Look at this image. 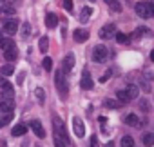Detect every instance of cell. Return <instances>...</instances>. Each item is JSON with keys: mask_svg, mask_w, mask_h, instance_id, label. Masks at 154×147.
Returning a JSON list of instances; mask_svg holds the SVG:
<instances>
[{"mask_svg": "<svg viewBox=\"0 0 154 147\" xmlns=\"http://www.w3.org/2000/svg\"><path fill=\"white\" fill-rule=\"evenodd\" d=\"M17 56H18V49H17V47H11V49H6V51H4V58L9 60V62L17 60Z\"/></svg>", "mask_w": 154, "mask_h": 147, "instance_id": "obj_16", "label": "cell"}, {"mask_svg": "<svg viewBox=\"0 0 154 147\" xmlns=\"http://www.w3.org/2000/svg\"><path fill=\"white\" fill-rule=\"evenodd\" d=\"M125 93H127V96H129L131 100H134V98H138V95H140V87H138V86H127Z\"/></svg>", "mask_w": 154, "mask_h": 147, "instance_id": "obj_17", "label": "cell"}, {"mask_svg": "<svg viewBox=\"0 0 154 147\" xmlns=\"http://www.w3.org/2000/svg\"><path fill=\"white\" fill-rule=\"evenodd\" d=\"M129 38H127V35H123V33H116V42L118 44H125Z\"/></svg>", "mask_w": 154, "mask_h": 147, "instance_id": "obj_33", "label": "cell"}, {"mask_svg": "<svg viewBox=\"0 0 154 147\" xmlns=\"http://www.w3.org/2000/svg\"><path fill=\"white\" fill-rule=\"evenodd\" d=\"M111 75H112V73H111V71H105V73H103V77L100 78V82H102V84H103V82H107V80L111 78Z\"/></svg>", "mask_w": 154, "mask_h": 147, "instance_id": "obj_38", "label": "cell"}, {"mask_svg": "<svg viewBox=\"0 0 154 147\" xmlns=\"http://www.w3.org/2000/svg\"><path fill=\"white\" fill-rule=\"evenodd\" d=\"M91 147H100V143H98V138H96V136H91Z\"/></svg>", "mask_w": 154, "mask_h": 147, "instance_id": "obj_39", "label": "cell"}, {"mask_svg": "<svg viewBox=\"0 0 154 147\" xmlns=\"http://www.w3.org/2000/svg\"><path fill=\"white\" fill-rule=\"evenodd\" d=\"M26 131H27V127H26L24 124H18V125H15V127L11 129V134H13V136H24Z\"/></svg>", "mask_w": 154, "mask_h": 147, "instance_id": "obj_18", "label": "cell"}, {"mask_svg": "<svg viewBox=\"0 0 154 147\" xmlns=\"http://www.w3.org/2000/svg\"><path fill=\"white\" fill-rule=\"evenodd\" d=\"M140 109H141L143 113H147V111H149V102H147V100H140Z\"/></svg>", "mask_w": 154, "mask_h": 147, "instance_id": "obj_36", "label": "cell"}, {"mask_svg": "<svg viewBox=\"0 0 154 147\" xmlns=\"http://www.w3.org/2000/svg\"><path fill=\"white\" fill-rule=\"evenodd\" d=\"M150 35H152V31L149 27H138L134 31V36H150Z\"/></svg>", "mask_w": 154, "mask_h": 147, "instance_id": "obj_24", "label": "cell"}, {"mask_svg": "<svg viewBox=\"0 0 154 147\" xmlns=\"http://www.w3.org/2000/svg\"><path fill=\"white\" fill-rule=\"evenodd\" d=\"M31 35V26H29V22H24L22 24V38H27Z\"/></svg>", "mask_w": 154, "mask_h": 147, "instance_id": "obj_29", "label": "cell"}, {"mask_svg": "<svg viewBox=\"0 0 154 147\" xmlns=\"http://www.w3.org/2000/svg\"><path fill=\"white\" fill-rule=\"evenodd\" d=\"M62 6L65 11H72V0H62Z\"/></svg>", "mask_w": 154, "mask_h": 147, "instance_id": "obj_35", "label": "cell"}, {"mask_svg": "<svg viewBox=\"0 0 154 147\" xmlns=\"http://www.w3.org/2000/svg\"><path fill=\"white\" fill-rule=\"evenodd\" d=\"M0 13H2V9H0Z\"/></svg>", "mask_w": 154, "mask_h": 147, "instance_id": "obj_46", "label": "cell"}, {"mask_svg": "<svg viewBox=\"0 0 154 147\" xmlns=\"http://www.w3.org/2000/svg\"><path fill=\"white\" fill-rule=\"evenodd\" d=\"M123 122H125L127 125H131V127H138V125H140V118H138V114H134V113L127 114V116L123 118Z\"/></svg>", "mask_w": 154, "mask_h": 147, "instance_id": "obj_12", "label": "cell"}, {"mask_svg": "<svg viewBox=\"0 0 154 147\" xmlns=\"http://www.w3.org/2000/svg\"><path fill=\"white\" fill-rule=\"evenodd\" d=\"M0 87H2V100H13L15 91H13V84H11V82L4 80V84L0 86Z\"/></svg>", "mask_w": 154, "mask_h": 147, "instance_id": "obj_6", "label": "cell"}, {"mask_svg": "<svg viewBox=\"0 0 154 147\" xmlns=\"http://www.w3.org/2000/svg\"><path fill=\"white\" fill-rule=\"evenodd\" d=\"M107 55H109V51H107L105 45H96L94 51H93V60L98 62V64H103L107 60Z\"/></svg>", "mask_w": 154, "mask_h": 147, "instance_id": "obj_3", "label": "cell"}, {"mask_svg": "<svg viewBox=\"0 0 154 147\" xmlns=\"http://www.w3.org/2000/svg\"><path fill=\"white\" fill-rule=\"evenodd\" d=\"M13 73H15L13 64H6V65L0 67V75H2V77H9V75H13Z\"/></svg>", "mask_w": 154, "mask_h": 147, "instance_id": "obj_20", "label": "cell"}, {"mask_svg": "<svg viewBox=\"0 0 154 147\" xmlns=\"http://www.w3.org/2000/svg\"><path fill=\"white\" fill-rule=\"evenodd\" d=\"M143 145L145 147H152L154 145V134L152 133H145L143 134Z\"/></svg>", "mask_w": 154, "mask_h": 147, "instance_id": "obj_22", "label": "cell"}, {"mask_svg": "<svg viewBox=\"0 0 154 147\" xmlns=\"http://www.w3.org/2000/svg\"><path fill=\"white\" fill-rule=\"evenodd\" d=\"M2 38H4V36H2V29H0V40H2Z\"/></svg>", "mask_w": 154, "mask_h": 147, "instance_id": "obj_43", "label": "cell"}, {"mask_svg": "<svg viewBox=\"0 0 154 147\" xmlns=\"http://www.w3.org/2000/svg\"><path fill=\"white\" fill-rule=\"evenodd\" d=\"M134 9H136V15L140 18H150L152 17V11H150V4L149 2H138Z\"/></svg>", "mask_w": 154, "mask_h": 147, "instance_id": "obj_2", "label": "cell"}, {"mask_svg": "<svg viewBox=\"0 0 154 147\" xmlns=\"http://www.w3.org/2000/svg\"><path fill=\"white\" fill-rule=\"evenodd\" d=\"M105 4H107L109 9L114 11V13H120V11H122V4L118 2V0H105Z\"/></svg>", "mask_w": 154, "mask_h": 147, "instance_id": "obj_19", "label": "cell"}, {"mask_svg": "<svg viewBox=\"0 0 154 147\" xmlns=\"http://www.w3.org/2000/svg\"><path fill=\"white\" fill-rule=\"evenodd\" d=\"M53 125H54V134L67 138V134H65V129H63V124H62V120H60L58 116H54V120H53Z\"/></svg>", "mask_w": 154, "mask_h": 147, "instance_id": "obj_10", "label": "cell"}, {"mask_svg": "<svg viewBox=\"0 0 154 147\" xmlns=\"http://www.w3.org/2000/svg\"><path fill=\"white\" fill-rule=\"evenodd\" d=\"M45 26L47 27H56L58 26V17L54 13H47L45 15Z\"/></svg>", "mask_w": 154, "mask_h": 147, "instance_id": "obj_15", "label": "cell"}, {"mask_svg": "<svg viewBox=\"0 0 154 147\" xmlns=\"http://www.w3.org/2000/svg\"><path fill=\"white\" fill-rule=\"evenodd\" d=\"M120 143H122V147H134V140L131 136H123Z\"/></svg>", "mask_w": 154, "mask_h": 147, "instance_id": "obj_30", "label": "cell"}, {"mask_svg": "<svg viewBox=\"0 0 154 147\" xmlns=\"http://www.w3.org/2000/svg\"><path fill=\"white\" fill-rule=\"evenodd\" d=\"M74 67V55L69 53L65 58H63V64H62V71H71Z\"/></svg>", "mask_w": 154, "mask_h": 147, "instance_id": "obj_11", "label": "cell"}, {"mask_svg": "<svg viewBox=\"0 0 154 147\" xmlns=\"http://www.w3.org/2000/svg\"><path fill=\"white\" fill-rule=\"evenodd\" d=\"M150 60L154 62V51H150Z\"/></svg>", "mask_w": 154, "mask_h": 147, "instance_id": "obj_41", "label": "cell"}, {"mask_svg": "<svg viewBox=\"0 0 154 147\" xmlns=\"http://www.w3.org/2000/svg\"><path fill=\"white\" fill-rule=\"evenodd\" d=\"M2 84H4V80H2V78H0V86H2Z\"/></svg>", "mask_w": 154, "mask_h": 147, "instance_id": "obj_44", "label": "cell"}, {"mask_svg": "<svg viewBox=\"0 0 154 147\" xmlns=\"http://www.w3.org/2000/svg\"><path fill=\"white\" fill-rule=\"evenodd\" d=\"M150 4V11H152V17H154V0H152V2H149Z\"/></svg>", "mask_w": 154, "mask_h": 147, "instance_id": "obj_40", "label": "cell"}, {"mask_svg": "<svg viewBox=\"0 0 154 147\" xmlns=\"http://www.w3.org/2000/svg\"><path fill=\"white\" fill-rule=\"evenodd\" d=\"M89 38V31H85V29H76L74 31V40L76 42H85Z\"/></svg>", "mask_w": 154, "mask_h": 147, "instance_id": "obj_14", "label": "cell"}, {"mask_svg": "<svg viewBox=\"0 0 154 147\" xmlns=\"http://www.w3.org/2000/svg\"><path fill=\"white\" fill-rule=\"evenodd\" d=\"M44 69H45V71H51V69H53V60H51L49 56L44 58Z\"/></svg>", "mask_w": 154, "mask_h": 147, "instance_id": "obj_32", "label": "cell"}, {"mask_svg": "<svg viewBox=\"0 0 154 147\" xmlns=\"http://www.w3.org/2000/svg\"><path fill=\"white\" fill-rule=\"evenodd\" d=\"M0 47H2V49L6 51V49H11V47H17V45H15V42H13L11 38H2V40H0Z\"/></svg>", "mask_w": 154, "mask_h": 147, "instance_id": "obj_23", "label": "cell"}, {"mask_svg": "<svg viewBox=\"0 0 154 147\" xmlns=\"http://www.w3.org/2000/svg\"><path fill=\"white\" fill-rule=\"evenodd\" d=\"M38 49H40L42 53H47V49H49V38H47V36H42V38H40Z\"/></svg>", "mask_w": 154, "mask_h": 147, "instance_id": "obj_25", "label": "cell"}, {"mask_svg": "<svg viewBox=\"0 0 154 147\" xmlns=\"http://www.w3.org/2000/svg\"><path fill=\"white\" fill-rule=\"evenodd\" d=\"M91 2H96V0H91Z\"/></svg>", "mask_w": 154, "mask_h": 147, "instance_id": "obj_45", "label": "cell"}, {"mask_svg": "<svg viewBox=\"0 0 154 147\" xmlns=\"http://www.w3.org/2000/svg\"><path fill=\"white\" fill-rule=\"evenodd\" d=\"M54 84H56V91H58V96L62 100L67 98V84H65V78H63V71H56L54 73Z\"/></svg>", "mask_w": 154, "mask_h": 147, "instance_id": "obj_1", "label": "cell"}, {"mask_svg": "<svg viewBox=\"0 0 154 147\" xmlns=\"http://www.w3.org/2000/svg\"><path fill=\"white\" fill-rule=\"evenodd\" d=\"M91 15H93V9H91V8H84L78 18H80V22H82V24H85V22L89 20V17H91Z\"/></svg>", "mask_w": 154, "mask_h": 147, "instance_id": "obj_21", "label": "cell"}, {"mask_svg": "<svg viewBox=\"0 0 154 147\" xmlns=\"http://www.w3.org/2000/svg\"><path fill=\"white\" fill-rule=\"evenodd\" d=\"M114 31H116L114 24H107V26H103L100 29V36L102 38H111V36H114Z\"/></svg>", "mask_w": 154, "mask_h": 147, "instance_id": "obj_9", "label": "cell"}, {"mask_svg": "<svg viewBox=\"0 0 154 147\" xmlns=\"http://www.w3.org/2000/svg\"><path fill=\"white\" fill-rule=\"evenodd\" d=\"M120 105H123V104L116 102V100H105V107H109V109H118Z\"/></svg>", "mask_w": 154, "mask_h": 147, "instance_id": "obj_31", "label": "cell"}, {"mask_svg": "<svg viewBox=\"0 0 154 147\" xmlns=\"http://www.w3.org/2000/svg\"><path fill=\"white\" fill-rule=\"evenodd\" d=\"M107 147H114V143H112V142H109V143H107Z\"/></svg>", "mask_w": 154, "mask_h": 147, "instance_id": "obj_42", "label": "cell"}, {"mask_svg": "<svg viewBox=\"0 0 154 147\" xmlns=\"http://www.w3.org/2000/svg\"><path fill=\"white\" fill-rule=\"evenodd\" d=\"M13 107H15L13 100H0V111H2L4 114L6 113H13Z\"/></svg>", "mask_w": 154, "mask_h": 147, "instance_id": "obj_13", "label": "cell"}, {"mask_svg": "<svg viewBox=\"0 0 154 147\" xmlns=\"http://www.w3.org/2000/svg\"><path fill=\"white\" fill-rule=\"evenodd\" d=\"M35 96H36L38 104H44V102H45V93H44L42 87H36V89H35Z\"/></svg>", "mask_w": 154, "mask_h": 147, "instance_id": "obj_26", "label": "cell"}, {"mask_svg": "<svg viewBox=\"0 0 154 147\" xmlns=\"http://www.w3.org/2000/svg\"><path fill=\"white\" fill-rule=\"evenodd\" d=\"M93 86H94V82H93L91 75H89V71H84L82 80H80V87L82 89H93Z\"/></svg>", "mask_w": 154, "mask_h": 147, "instance_id": "obj_8", "label": "cell"}, {"mask_svg": "<svg viewBox=\"0 0 154 147\" xmlns=\"http://www.w3.org/2000/svg\"><path fill=\"white\" fill-rule=\"evenodd\" d=\"M18 20L17 18H9V20H6L4 22V33H8L9 36H13L17 31H18Z\"/></svg>", "mask_w": 154, "mask_h": 147, "instance_id": "obj_4", "label": "cell"}, {"mask_svg": "<svg viewBox=\"0 0 154 147\" xmlns=\"http://www.w3.org/2000/svg\"><path fill=\"white\" fill-rule=\"evenodd\" d=\"M72 129H74V134L78 136V138H84L85 136V125H84V122L78 116L72 118Z\"/></svg>", "mask_w": 154, "mask_h": 147, "instance_id": "obj_5", "label": "cell"}, {"mask_svg": "<svg viewBox=\"0 0 154 147\" xmlns=\"http://www.w3.org/2000/svg\"><path fill=\"white\" fill-rule=\"evenodd\" d=\"M116 96H118V102H122L123 105L131 102V98L127 96V93H125V89H123V91H118V93H116Z\"/></svg>", "mask_w": 154, "mask_h": 147, "instance_id": "obj_27", "label": "cell"}, {"mask_svg": "<svg viewBox=\"0 0 154 147\" xmlns=\"http://www.w3.org/2000/svg\"><path fill=\"white\" fill-rule=\"evenodd\" d=\"M29 125H31L33 133H35L38 138H45V129H44V125H42V122H40V120H33Z\"/></svg>", "mask_w": 154, "mask_h": 147, "instance_id": "obj_7", "label": "cell"}, {"mask_svg": "<svg viewBox=\"0 0 154 147\" xmlns=\"http://www.w3.org/2000/svg\"><path fill=\"white\" fill-rule=\"evenodd\" d=\"M65 143H67V138L54 134V147H65Z\"/></svg>", "mask_w": 154, "mask_h": 147, "instance_id": "obj_28", "label": "cell"}, {"mask_svg": "<svg viewBox=\"0 0 154 147\" xmlns=\"http://www.w3.org/2000/svg\"><path fill=\"white\" fill-rule=\"evenodd\" d=\"M138 82H140V86H141V89H143L145 93H149V91H150V86H149V82H147V80H143V78H140Z\"/></svg>", "mask_w": 154, "mask_h": 147, "instance_id": "obj_34", "label": "cell"}, {"mask_svg": "<svg viewBox=\"0 0 154 147\" xmlns=\"http://www.w3.org/2000/svg\"><path fill=\"white\" fill-rule=\"evenodd\" d=\"M24 80H26V71H20V73H18V77H17V82L22 86V84H24Z\"/></svg>", "mask_w": 154, "mask_h": 147, "instance_id": "obj_37", "label": "cell"}]
</instances>
